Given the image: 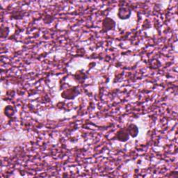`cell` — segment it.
Segmentation results:
<instances>
[{
    "mask_svg": "<svg viewBox=\"0 0 178 178\" xmlns=\"http://www.w3.org/2000/svg\"><path fill=\"white\" fill-rule=\"evenodd\" d=\"M103 27H104V29H106V31L112 29L115 27L114 21L109 18L104 19V22H103Z\"/></svg>",
    "mask_w": 178,
    "mask_h": 178,
    "instance_id": "cell-1",
    "label": "cell"
},
{
    "mask_svg": "<svg viewBox=\"0 0 178 178\" xmlns=\"http://www.w3.org/2000/svg\"><path fill=\"white\" fill-rule=\"evenodd\" d=\"M129 133L127 131H125V130H120L117 134V137L118 139V140L121 141H126L129 139Z\"/></svg>",
    "mask_w": 178,
    "mask_h": 178,
    "instance_id": "cell-2",
    "label": "cell"
},
{
    "mask_svg": "<svg viewBox=\"0 0 178 178\" xmlns=\"http://www.w3.org/2000/svg\"><path fill=\"white\" fill-rule=\"evenodd\" d=\"M130 14H131V11L130 9H128V8H123L119 10L118 16L120 18L123 19L124 20V19L128 18L129 17H130Z\"/></svg>",
    "mask_w": 178,
    "mask_h": 178,
    "instance_id": "cell-3",
    "label": "cell"
},
{
    "mask_svg": "<svg viewBox=\"0 0 178 178\" xmlns=\"http://www.w3.org/2000/svg\"><path fill=\"white\" fill-rule=\"evenodd\" d=\"M127 132L129 134L131 135L132 137H136L137 134H138L139 129L136 125H134V124H131L130 125H129L127 128Z\"/></svg>",
    "mask_w": 178,
    "mask_h": 178,
    "instance_id": "cell-4",
    "label": "cell"
}]
</instances>
